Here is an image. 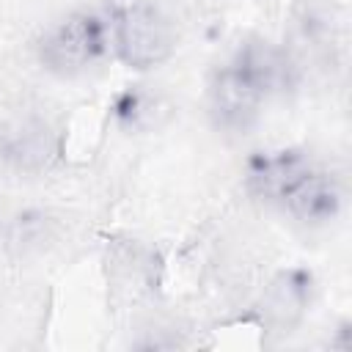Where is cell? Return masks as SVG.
I'll use <instances>...</instances> for the list:
<instances>
[{
  "label": "cell",
  "instance_id": "obj_9",
  "mask_svg": "<svg viewBox=\"0 0 352 352\" xmlns=\"http://www.w3.org/2000/svg\"><path fill=\"white\" fill-rule=\"evenodd\" d=\"M107 289L118 302H140L160 292L162 256L154 245L138 236H113L104 248Z\"/></svg>",
  "mask_w": 352,
  "mask_h": 352
},
{
  "label": "cell",
  "instance_id": "obj_6",
  "mask_svg": "<svg viewBox=\"0 0 352 352\" xmlns=\"http://www.w3.org/2000/svg\"><path fill=\"white\" fill-rule=\"evenodd\" d=\"M63 160V129L44 110H19L0 124V170L14 179H38Z\"/></svg>",
  "mask_w": 352,
  "mask_h": 352
},
{
  "label": "cell",
  "instance_id": "obj_2",
  "mask_svg": "<svg viewBox=\"0 0 352 352\" xmlns=\"http://www.w3.org/2000/svg\"><path fill=\"white\" fill-rule=\"evenodd\" d=\"M36 63L58 80H77L113 58L110 8H72L55 16L33 41Z\"/></svg>",
  "mask_w": 352,
  "mask_h": 352
},
{
  "label": "cell",
  "instance_id": "obj_1",
  "mask_svg": "<svg viewBox=\"0 0 352 352\" xmlns=\"http://www.w3.org/2000/svg\"><path fill=\"white\" fill-rule=\"evenodd\" d=\"M242 190L300 231H327L346 212V176L308 146L256 148L242 165Z\"/></svg>",
  "mask_w": 352,
  "mask_h": 352
},
{
  "label": "cell",
  "instance_id": "obj_8",
  "mask_svg": "<svg viewBox=\"0 0 352 352\" xmlns=\"http://www.w3.org/2000/svg\"><path fill=\"white\" fill-rule=\"evenodd\" d=\"M66 234V220L38 201H0V256L36 261L52 253Z\"/></svg>",
  "mask_w": 352,
  "mask_h": 352
},
{
  "label": "cell",
  "instance_id": "obj_10",
  "mask_svg": "<svg viewBox=\"0 0 352 352\" xmlns=\"http://www.w3.org/2000/svg\"><path fill=\"white\" fill-rule=\"evenodd\" d=\"M173 99L148 82H135L124 85L113 102H110V116L118 132L124 135H154L162 132L170 118H173Z\"/></svg>",
  "mask_w": 352,
  "mask_h": 352
},
{
  "label": "cell",
  "instance_id": "obj_7",
  "mask_svg": "<svg viewBox=\"0 0 352 352\" xmlns=\"http://www.w3.org/2000/svg\"><path fill=\"white\" fill-rule=\"evenodd\" d=\"M316 275L302 264H289L275 270L256 302H253V319L258 330L270 338H289L294 336L311 316V308L316 302Z\"/></svg>",
  "mask_w": 352,
  "mask_h": 352
},
{
  "label": "cell",
  "instance_id": "obj_5",
  "mask_svg": "<svg viewBox=\"0 0 352 352\" xmlns=\"http://www.w3.org/2000/svg\"><path fill=\"white\" fill-rule=\"evenodd\" d=\"M280 41L297 60L305 82L314 74H333L346 52L344 14L330 0H300L289 11Z\"/></svg>",
  "mask_w": 352,
  "mask_h": 352
},
{
  "label": "cell",
  "instance_id": "obj_3",
  "mask_svg": "<svg viewBox=\"0 0 352 352\" xmlns=\"http://www.w3.org/2000/svg\"><path fill=\"white\" fill-rule=\"evenodd\" d=\"M113 16V60L132 74L162 69L182 44V28L162 0H126L110 8Z\"/></svg>",
  "mask_w": 352,
  "mask_h": 352
},
{
  "label": "cell",
  "instance_id": "obj_4",
  "mask_svg": "<svg viewBox=\"0 0 352 352\" xmlns=\"http://www.w3.org/2000/svg\"><path fill=\"white\" fill-rule=\"evenodd\" d=\"M270 104L275 102L270 99L267 88L248 72V66L236 55L226 52L209 69L204 82V113L217 135L228 140L253 135Z\"/></svg>",
  "mask_w": 352,
  "mask_h": 352
}]
</instances>
